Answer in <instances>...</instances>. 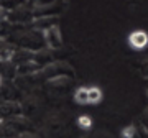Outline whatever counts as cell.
<instances>
[{
    "mask_svg": "<svg viewBox=\"0 0 148 138\" xmlns=\"http://www.w3.org/2000/svg\"><path fill=\"white\" fill-rule=\"evenodd\" d=\"M127 41L132 49H145L148 46V33L145 30H135L128 35Z\"/></svg>",
    "mask_w": 148,
    "mask_h": 138,
    "instance_id": "cell-1",
    "label": "cell"
},
{
    "mask_svg": "<svg viewBox=\"0 0 148 138\" xmlns=\"http://www.w3.org/2000/svg\"><path fill=\"white\" fill-rule=\"evenodd\" d=\"M45 40H46L48 46L49 48H56V46H61V31H59L58 25H53L48 30H45Z\"/></svg>",
    "mask_w": 148,
    "mask_h": 138,
    "instance_id": "cell-2",
    "label": "cell"
},
{
    "mask_svg": "<svg viewBox=\"0 0 148 138\" xmlns=\"http://www.w3.org/2000/svg\"><path fill=\"white\" fill-rule=\"evenodd\" d=\"M87 94H89V105H95L102 100V89L97 87V85H92V87H87Z\"/></svg>",
    "mask_w": 148,
    "mask_h": 138,
    "instance_id": "cell-3",
    "label": "cell"
},
{
    "mask_svg": "<svg viewBox=\"0 0 148 138\" xmlns=\"http://www.w3.org/2000/svg\"><path fill=\"white\" fill-rule=\"evenodd\" d=\"M74 100L79 105H89V94H87V87H77L74 92Z\"/></svg>",
    "mask_w": 148,
    "mask_h": 138,
    "instance_id": "cell-4",
    "label": "cell"
},
{
    "mask_svg": "<svg viewBox=\"0 0 148 138\" xmlns=\"http://www.w3.org/2000/svg\"><path fill=\"white\" fill-rule=\"evenodd\" d=\"M15 56V51L10 48H0V63H10Z\"/></svg>",
    "mask_w": 148,
    "mask_h": 138,
    "instance_id": "cell-5",
    "label": "cell"
},
{
    "mask_svg": "<svg viewBox=\"0 0 148 138\" xmlns=\"http://www.w3.org/2000/svg\"><path fill=\"white\" fill-rule=\"evenodd\" d=\"M77 125H79V128H82V130H89V128L92 127V118H90L89 115H79V117H77Z\"/></svg>",
    "mask_w": 148,
    "mask_h": 138,
    "instance_id": "cell-6",
    "label": "cell"
},
{
    "mask_svg": "<svg viewBox=\"0 0 148 138\" xmlns=\"http://www.w3.org/2000/svg\"><path fill=\"white\" fill-rule=\"evenodd\" d=\"M122 137H125V138L135 137V127H133V125H128V127H125L123 130H122Z\"/></svg>",
    "mask_w": 148,
    "mask_h": 138,
    "instance_id": "cell-7",
    "label": "cell"
},
{
    "mask_svg": "<svg viewBox=\"0 0 148 138\" xmlns=\"http://www.w3.org/2000/svg\"><path fill=\"white\" fill-rule=\"evenodd\" d=\"M49 82H51V84H54V85H63V84H66V82H68V77H63V79H61V77L49 79Z\"/></svg>",
    "mask_w": 148,
    "mask_h": 138,
    "instance_id": "cell-8",
    "label": "cell"
},
{
    "mask_svg": "<svg viewBox=\"0 0 148 138\" xmlns=\"http://www.w3.org/2000/svg\"><path fill=\"white\" fill-rule=\"evenodd\" d=\"M5 15V10H3V8H2V7H0V18H2V16Z\"/></svg>",
    "mask_w": 148,
    "mask_h": 138,
    "instance_id": "cell-9",
    "label": "cell"
},
{
    "mask_svg": "<svg viewBox=\"0 0 148 138\" xmlns=\"http://www.w3.org/2000/svg\"><path fill=\"white\" fill-rule=\"evenodd\" d=\"M0 85H2V76H0Z\"/></svg>",
    "mask_w": 148,
    "mask_h": 138,
    "instance_id": "cell-10",
    "label": "cell"
},
{
    "mask_svg": "<svg viewBox=\"0 0 148 138\" xmlns=\"http://www.w3.org/2000/svg\"><path fill=\"white\" fill-rule=\"evenodd\" d=\"M147 94H148V92H147Z\"/></svg>",
    "mask_w": 148,
    "mask_h": 138,
    "instance_id": "cell-11",
    "label": "cell"
}]
</instances>
